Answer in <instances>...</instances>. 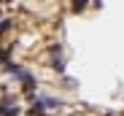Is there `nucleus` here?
I'll return each instance as SVG.
<instances>
[{
    "mask_svg": "<svg viewBox=\"0 0 124 116\" xmlns=\"http://www.w3.org/2000/svg\"><path fill=\"white\" fill-rule=\"evenodd\" d=\"M49 65H51L54 70H59V73H62V70H65V62H62V60H59V57H54V60H51Z\"/></svg>",
    "mask_w": 124,
    "mask_h": 116,
    "instance_id": "1",
    "label": "nucleus"
},
{
    "mask_svg": "<svg viewBox=\"0 0 124 116\" xmlns=\"http://www.w3.org/2000/svg\"><path fill=\"white\" fill-rule=\"evenodd\" d=\"M108 116H113V113H108Z\"/></svg>",
    "mask_w": 124,
    "mask_h": 116,
    "instance_id": "2",
    "label": "nucleus"
}]
</instances>
